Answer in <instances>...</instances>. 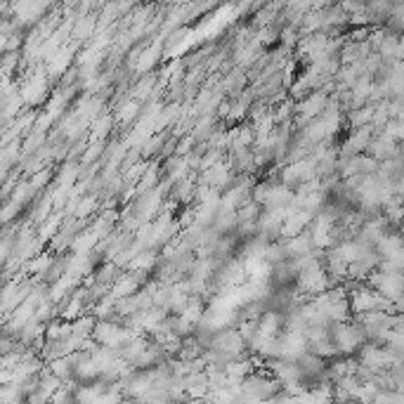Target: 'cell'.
<instances>
[{
	"label": "cell",
	"mask_w": 404,
	"mask_h": 404,
	"mask_svg": "<svg viewBox=\"0 0 404 404\" xmlns=\"http://www.w3.org/2000/svg\"><path fill=\"white\" fill-rule=\"evenodd\" d=\"M329 334L338 345L341 357H354L369 343V338L364 334L359 321H334L329 326Z\"/></svg>",
	"instance_id": "1"
},
{
	"label": "cell",
	"mask_w": 404,
	"mask_h": 404,
	"mask_svg": "<svg viewBox=\"0 0 404 404\" xmlns=\"http://www.w3.org/2000/svg\"><path fill=\"white\" fill-rule=\"evenodd\" d=\"M369 286L376 293H381L383 298L397 303L400 298H404V272H385V270H376L369 277Z\"/></svg>",
	"instance_id": "2"
},
{
	"label": "cell",
	"mask_w": 404,
	"mask_h": 404,
	"mask_svg": "<svg viewBox=\"0 0 404 404\" xmlns=\"http://www.w3.org/2000/svg\"><path fill=\"white\" fill-rule=\"evenodd\" d=\"M213 350H220L234 359H242V354L248 350V345L237 329H222L215 334V345H213Z\"/></svg>",
	"instance_id": "3"
},
{
	"label": "cell",
	"mask_w": 404,
	"mask_h": 404,
	"mask_svg": "<svg viewBox=\"0 0 404 404\" xmlns=\"http://www.w3.org/2000/svg\"><path fill=\"white\" fill-rule=\"evenodd\" d=\"M371 140H374V128H359V130H352V133L348 135V140L341 145V156H343V158L362 156V151H369Z\"/></svg>",
	"instance_id": "4"
},
{
	"label": "cell",
	"mask_w": 404,
	"mask_h": 404,
	"mask_svg": "<svg viewBox=\"0 0 404 404\" xmlns=\"http://www.w3.org/2000/svg\"><path fill=\"white\" fill-rule=\"evenodd\" d=\"M369 154L379 163H385V161H392V158H400L402 151H400V145H397V142H392L390 138H385L383 133H379V135H374V140H371Z\"/></svg>",
	"instance_id": "5"
},
{
	"label": "cell",
	"mask_w": 404,
	"mask_h": 404,
	"mask_svg": "<svg viewBox=\"0 0 404 404\" xmlns=\"http://www.w3.org/2000/svg\"><path fill=\"white\" fill-rule=\"evenodd\" d=\"M204 180L209 182V187H222V184L229 182V168L222 166V163H215L204 173Z\"/></svg>",
	"instance_id": "6"
},
{
	"label": "cell",
	"mask_w": 404,
	"mask_h": 404,
	"mask_svg": "<svg viewBox=\"0 0 404 404\" xmlns=\"http://www.w3.org/2000/svg\"><path fill=\"white\" fill-rule=\"evenodd\" d=\"M371 121H374V107H362V109H354L350 111V123L354 130L359 128H371Z\"/></svg>",
	"instance_id": "7"
},
{
	"label": "cell",
	"mask_w": 404,
	"mask_h": 404,
	"mask_svg": "<svg viewBox=\"0 0 404 404\" xmlns=\"http://www.w3.org/2000/svg\"><path fill=\"white\" fill-rule=\"evenodd\" d=\"M50 265H52L50 255H41V258H36L34 263H31V272H45V270H50Z\"/></svg>",
	"instance_id": "8"
},
{
	"label": "cell",
	"mask_w": 404,
	"mask_h": 404,
	"mask_svg": "<svg viewBox=\"0 0 404 404\" xmlns=\"http://www.w3.org/2000/svg\"><path fill=\"white\" fill-rule=\"evenodd\" d=\"M135 114H138V105H133V102H130V105H125L121 109V121H130Z\"/></svg>",
	"instance_id": "9"
}]
</instances>
